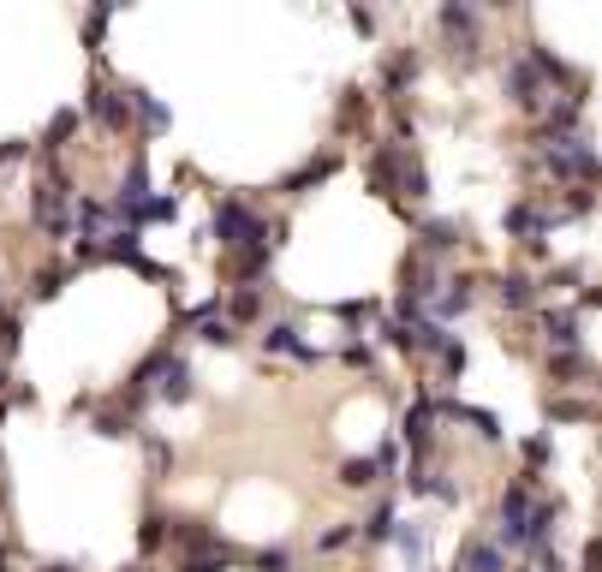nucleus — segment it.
<instances>
[{
  "instance_id": "1",
  "label": "nucleus",
  "mask_w": 602,
  "mask_h": 572,
  "mask_svg": "<svg viewBox=\"0 0 602 572\" xmlns=\"http://www.w3.org/2000/svg\"><path fill=\"white\" fill-rule=\"evenodd\" d=\"M281 222H269V215L257 209V203H245V197H215V222H209V239L222 245V257H239V251H251V245H269V239H281Z\"/></svg>"
},
{
  "instance_id": "2",
  "label": "nucleus",
  "mask_w": 602,
  "mask_h": 572,
  "mask_svg": "<svg viewBox=\"0 0 602 572\" xmlns=\"http://www.w3.org/2000/svg\"><path fill=\"white\" fill-rule=\"evenodd\" d=\"M537 168L555 185H596V143L591 131H567V138H537Z\"/></svg>"
},
{
  "instance_id": "3",
  "label": "nucleus",
  "mask_w": 602,
  "mask_h": 572,
  "mask_svg": "<svg viewBox=\"0 0 602 572\" xmlns=\"http://www.w3.org/2000/svg\"><path fill=\"white\" fill-rule=\"evenodd\" d=\"M72 203H78V191L61 168H49V180L31 185V222L36 233H49V239H72Z\"/></svg>"
},
{
  "instance_id": "4",
  "label": "nucleus",
  "mask_w": 602,
  "mask_h": 572,
  "mask_svg": "<svg viewBox=\"0 0 602 572\" xmlns=\"http://www.w3.org/2000/svg\"><path fill=\"white\" fill-rule=\"evenodd\" d=\"M436 388H418L412 393V406H406V418H400V442L412 447V465L423 460H436Z\"/></svg>"
},
{
  "instance_id": "5",
  "label": "nucleus",
  "mask_w": 602,
  "mask_h": 572,
  "mask_svg": "<svg viewBox=\"0 0 602 572\" xmlns=\"http://www.w3.org/2000/svg\"><path fill=\"white\" fill-rule=\"evenodd\" d=\"M84 114L108 131V138H131V108H126V84H108V78H90L84 90Z\"/></svg>"
},
{
  "instance_id": "6",
  "label": "nucleus",
  "mask_w": 602,
  "mask_h": 572,
  "mask_svg": "<svg viewBox=\"0 0 602 572\" xmlns=\"http://www.w3.org/2000/svg\"><path fill=\"white\" fill-rule=\"evenodd\" d=\"M381 341H388L394 352H400V358H436V352H442V341H448V328H436L430 316L423 322H381Z\"/></svg>"
},
{
  "instance_id": "7",
  "label": "nucleus",
  "mask_w": 602,
  "mask_h": 572,
  "mask_svg": "<svg viewBox=\"0 0 602 572\" xmlns=\"http://www.w3.org/2000/svg\"><path fill=\"white\" fill-rule=\"evenodd\" d=\"M436 24H442L453 61L472 66V61H477V24H483V12H477V7H465V0H448V7L436 12Z\"/></svg>"
},
{
  "instance_id": "8",
  "label": "nucleus",
  "mask_w": 602,
  "mask_h": 572,
  "mask_svg": "<svg viewBox=\"0 0 602 572\" xmlns=\"http://www.w3.org/2000/svg\"><path fill=\"white\" fill-rule=\"evenodd\" d=\"M555 227V209L549 203H537V197H519V203H507L502 209V233L507 239H519V245H531V251H542V233Z\"/></svg>"
},
{
  "instance_id": "9",
  "label": "nucleus",
  "mask_w": 602,
  "mask_h": 572,
  "mask_svg": "<svg viewBox=\"0 0 602 572\" xmlns=\"http://www.w3.org/2000/svg\"><path fill=\"white\" fill-rule=\"evenodd\" d=\"M257 341H262V352H269V358H292V364H304V370H316V364H322V346L304 341L299 322H262Z\"/></svg>"
},
{
  "instance_id": "10",
  "label": "nucleus",
  "mask_w": 602,
  "mask_h": 572,
  "mask_svg": "<svg viewBox=\"0 0 602 572\" xmlns=\"http://www.w3.org/2000/svg\"><path fill=\"white\" fill-rule=\"evenodd\" d=\"M502 90H507V101L519 114H542L549 108V90H542V78L531 72V61H525V54H513V61L502 66Z\"/></svg>"
},
{
  "instance_id": "11",
  "label": "nucleus",
  "mask_w": 602,
  "mask_h": 572,
  "mask_svg": "<svg viewBox=\"0 0 602 572\" xmlns=\"http://www.w3.org/2000/svg\"><path fill=\"white\" fill-rule=\"evenodd\" d=\"M472 304H477V281H472V274H442V287H436V299H430V322H436V328H448V322H460Z\"/></svg>"
},
{
  "instance_id": "12",
  "label": "nucleus",
  "mask_w": 602,
  "mask_h": 572,
  "mask_svg": "<svg viewBox=\"0 0 602 572\" xmlns=\"http://www.w3.org/2000/svg\"><path fill=\"white\" fill-rule=\"evenodd\" d=\"M400 483L412 495H423V501H442V507H460V483H453L436 460H423V465H406L400 472Z\"/></svg>"
},
{
  "instance_id": "13",
  "label": "nucleus",
  "mask_w": 602,
  "mask_h": 572,
  "mask_svg": "<svg viewBox=\"0 0 602 572\" xmlns=\"http://www.w3.org/2000/svg\"><path fill=\"white\" fill-rule=\"evenodd\" d=\"M126 108H131V131H138V138H161V131L173 126L168 101H161V96H150L143 84H126Z\"/></svg>"
},
{
  "instance_id": "14",
  "label": "nucleus",
  "mask_w": 602,
  "mask_h": 572,
  "mask_svg": "<svg viewBox=\"0 0 602 572\" xmlns=\"http://www.w3.org/2000/svg\"><path fill=\"white\" fill-rule=\"evenodd\" d=\"M465 245V222H418V239H412V257L423 262H442Z\"/></svg>"
},
{
  "instance_id": "15",
  "label": "nucleus",
  "mask_w": 602,
  "mask_h": 572,
  "mask_svg": "<svg viewBox=\"0 0 602 572\" xmlns=\"http://www.w3.org/2000/svg\"><path fill=\"white\" fill-rule=\"evenodd\" d=\"M275 251H281V239L251 245V251L227 257V281H233V287H262V281H269V269H275Z\"/></svg>"
},
{
  "instance_id": "16",
  "label": "nucleus",
  "mask_w": 602,
  "mask_h": 572,
  "mask_svg": "<svg viewBox=\"0 0 602 572\" xmlns=\"http://www.w3.org/2000/svg\"><path fill=\"white\" fill-rule=\"evenodd\" d=\"M537 328H542V346L549 352H584V316L579 311H542L537 316Z\"/></svg>"
},
{
  "instance_id": "17",
  "label": "nucleus",
  "mask_w": 602,
  "mask_h": 572,
  "mask_svg": "<svg viewBox=\"0 0 602 572\" xmlns=\"http://www.w3.org/2000/svg\"><path fill=\"white\" fill-rule=\"evenodd\" d=\"M334 168H341V155H334V150H322V155H304L299 168H292V173H287V180L275 185V191H281V197H304V191H316V185L329 180Z\"/></svg>"
},
{
  "instance_id": "18",
  "label": "nucleus",
  "mask_w": 602,
  "mask_h": 572,
  "mask_svg": "<svg viewBox=\"0 0 602 572\" xmlns=\"http://www.w3.org/2000/svg\"><path fill=\"white\" fill-rule=\"evenodd\" d=\"M394 525H400V501H394V495H381V501L364 512V519H352V531H358L364 549H381V542L394 537Z\"/></svg>"
},
{
  "instance_id": "19",
  "label": "nucleus",
  "mask_w": 602,
  "mask_h": 572,
  "mask_svg": "<svg viewBox=\"0 0 602 572\" xmlns=\"http://www.w3.org/2000/svg\"><path fill=\"white\" fill-rule=\"evenodd\" d=\"M388 542L400 549V561L412 572H430V525H423V519H400Z\"/></svg>"
},
{
  "instance_id": "20",
  "label": "nucleus",
  "mask_w": 602,
  "mask_h": 572,
  "mask_svg": "<svg viewBox=\"0 0 602 572\" xmlns=\"http://www.w3.org/2000/svg\"><path fill=\"white\" fill-rule=\"evenodd\" d=\"M191 334H197L203 346H239V328L227 322V311H222V299H209L203 311H191Z\"/></svg>"
},
{
  "instance_id": "21",
  "label": "nucleus",
  "mask_w": 602,
  "mask_h": 572,
  "mask_svg": "<svg viewBox=\"0 0 602 572\" xmlns=\"http://www.w3.org/2000/svg\"><path fill=\"white\" fill-rule=\"evenodd\" d=\"M537 281L525 269H507V274H495V304H502V311H537Z\"/></svg>"
},
{
  "instance_id": "22",
  "label": "nucleus",
  "mask_w": 602,
  "mask_h": 572,
  "mask_svg": "<svg viewBox=\"0 0 602 572\" xmlns=\"http://www.w3.org/2000/svg\"><path fill=\"white\" fill-rule=\"evenodd\" d=\"M453 572H507V554L490 537H465L460 554H453Z\"/></svg>"
},
{
  "instance_id": "23",
  "label": "nucleus",
  "mask_w": 602,
  "mask_h": 572,
  "mask_svg": "<svg viewBox=\"0 0 602 572\" xmlns=\"http://www.w3.org/2000/svg\"><path fill=\"white\" fill-rule=\"evenodd\" d=\"M90 412H96V435H108V442H138L143 435V423L126 406H90Z\"/></svg>"
},
{
  "instance_id": "24",
  "label": "nucleus",
  "mask_w": 602,
  "mask_h": 572,
  "mask_svg": "<svg viewBox=\"0 0 602 572\" xmlns=\"http://www.w3.org/2000/svg\"><path fill=\"white\" fill-rule=\"evenodd\" d=\"M418 72H423V54H418V48H400V54H388V66H381V90H388V96H400L406 84L418 78Z\"/></svg>"
},
{
  "instance_id": "25",
  "label": "nucleus",
  "mask_w": 602,
  "mask_h": 572,
  "mask_svg": "<svg viewBox=\"0 0 602 572\" xmlns=\"http://www.w3.org/2000/svg\"><path fill=\"white\" fill-rule=\"evenodd\" d=\"M591 376V352H549V381L555 388H572V381Z\"/></svg>"
},
{
  "instance_id": "26",
  "label": "nucleus",
  "mask_w": 602,
  "mask_h": 572,
  "mask_svg": "<svg viewBox=\"0 0 602 572\" xmlns=\"http://www.w3.org/2000/svg\"><path fill=\"white\" fill-rule=\"evenodd\" d=\"M161 222H180V197H173V191H150V203L138 209V227H131V233L161 227Z\"/></svg>"
},
{
  "instance_id": "27",
  "label": "nucleus",
  "mask_w": 602,
  "mask_h": 572,
  "mask_svg": "<svg viewBox=\"0 0 602 572\" xmlns=\"http://www.w3.org/2000/svg\"><path fill=\"white\" fill-rule=\"evenodd\" d=\"M72 131H78V108H61V114L49 120V131H42V155H49V168H54V155L66 150Z\"/></svg>"
},
{
  "instance_id": "28",
  "label": "nucleus",
  "mask_w": 602,
  "mask_h": 572,
  "mask_svg": "<svg viewBox=\"0 0 602 572\" xmlns=\"http://www.w3.org/2000/svg\"><path fill=\"white\" fill-rule=\"evenodd\" d=\"M376 483H381V472H376L370 453H358V460L341 465V489H376Z\"/></svg>"
},
{
  "instance_id": "29",
  "label": "nucleus",
  "mask_w": 602,
  "mask_h": 572,
  "mask_svg": "<svg viewBox=\"0 0 602 572\" xmlns=\"http://www.w3.org/2000/svg\"><path fill=\"white\" fill-rule=\"evenodd\" d=\"M436 364H442V381H460V376H465L472 352H465V341H460V334H448V341H442V352H436Z\"/></svg>"
},
{
  "instance_id": "30",
  "label": "nucleus",
  "mask_w": 602,
  "mask_h": 572,
  "mask_svg": "<svg viewBox=\"0 0 602 572\" xmlns=\"http://www.w3.org/2000/svg\"><path fill=\"white\" fill-rule=\"evenodd\" d=\"M168 512H143V525H138V549L143 554H155V549H168Z\"/></svg>"
},
{
  "instance_id": "31",
  "label": "nucleus",
  "mask_w": 602,
  "mask_h": 572,
  "mask_svg": "<svg viewBox=\"0 0 602 572\" xmlns=\"http://www.w3.org/2000/svg\"><path fill=\"white\" fill-rule=\"evenodd\" d=\"M66 274H72V269H36V274H31V287H24V292H31L36 304H49V299H61Z\"/></svg>"
},
{
  "instance_id": "32",
  "label": "nucleus",
  "mask_w": 602,
  "mask_h": 572,
  "mask_svg": "<svg viewBox=\"0 0 602 572\" xmlns=\"http://www.w3.org/2000/svg\"><path fill=\"white\" fill-rule=\"evenodd\" d=\"M334 316H341L346 328H370V322H376V299H341V304H334Z\"/></svg>"
},
{
  "instance_id": "33",
  "label": "nucleus",
  "mask_w": 602,
  "mask_h": 572,
  "mask_svg": "<svg viewBox=\"0 0 602 572\" xmlns=\"http://www.w3.org/2000/svg\"><path fill=\"white\" fill-rule=\"evenodd\" d=\"M519 453H525V472L542 477V465L555 460V442H549V435H531V442H519Z\"/></svg>"
},
{
  "instance_id": "34",
  "label": "nucleus",
  "mask_w": 602,
  "mask_h": 572,
  "mask_svg": "<svg viewBox=\"0 0 602 572\" xmlns=\"http://www.w3.org/2000/svg\"><path fill=\"white\" fill-rule=\"evenodd\" d=\"M591 400H549V423H591Z\"/></svg>"
},
{
  "instance_id": "35",
  "label": "nucleus",
  "mask_w": 602,
  "mask_h": 572,
  "mask_svg": "<svg viewBox=\"0 0 602 572\" xmlns=\"http://www.w3.org/2000/svg\"><path fill=\"white\" fill-rule=\"evenodd\" d=\"M352 542H358V531H352V519H341L334 531L316 537V554H341V549H352Z\"/></svg>"
},
{
  "instance_id": "36",
  "label": "nucleus",
  "mask_w": 602,
  "mask_h": 572,
  "mask_svg": "<svg viewBox=\"0 0 602 572\" xmlns=\"http://www.w3.org/2000/svg\"><path fill=\"white\" fill-rule=\"evenodd\" d=\"M138 442H143V447H150V465H155V477H161V472H173V442H161V435H155V430H143V435H138Z\"/></svg>"
},
{
  "instance_id": "37",
  "label": "nucleus",
  "mask_w": 602,
  "mask_h": 572,
  "mask_svg": "<svg viewBox=\"0 0 602 572\" xmlns=\"http://www.w3.org/2000/svg\"><path fill=\"white\" fill-rule=\"evenodd\" d=\"M507 572H567V561L555 549H542V554H525L519 566H507Z\"/></svg>"
},
{
  "instance_id": "38",
  "label": "nucleus",
  "mask_w": 602,
  "mask_h": 572,
  "mask_svg": "<svg viewBox=\"0 0 602 572\" xmlns=\"http://www.w3.org/2000/svg\"><path fill=\"white\" fill-rule=\"evenodd\" d=\"M341 364H346V370H376V352L364 346V341H346L341 346Z\"/></svg>"
},
{
  "instance_id": "39",
  "label": "nucleus",
  "mask_w": 602,
  "mask_h": 572,
  "mask_svg": "<svg viewBox=\"0 0 602 572\" xmlns=\"http://www.w3.org/2000/svg\"><path fill=\"white\" fill-rule=\"evenodd\" d=\"M251 566H257V572H292V554H287V549H257Z\"/></svg>"
},
{
  "instance_id": "40",
  "label": "nucleus",
  "mask_w": 602,
  "mask_h": 572,
  "mask_svg": "<svg viewBox=\"0 0 602 572\" xmlns=\"http://www.w3.org/2000/svg\"><path fill=\"white\" fill-rule=\"evenodd\" d=\"M0 358H19V322L0 316Z\"/></svg>"
},
{
  "instance_id": "41",
  "label": "nucleus",
  "mask_w": 602,
  "mask_h": 572,
  "mask_svg": "<svg viewBox=\"0 0 602 572\" xmlns=\"http://www.w3.org/2000/svg\"><path fill=\"white\" fill-rule=\"evenodd\" d=\"M24 155H31V143H24V138H7V143H0V168H12V161H24Z\"/></svg>"
},
{
  "instance_id": "42",
  "label": "nucleus",
  "mask_w": 602,
  "mask_h": 572,
  "mask_svg": "<svg viewBox=\"0 0 602 572\" xmlns=\"http://www.w3.org/2000/svg\"><path fill=\"white\" fill-rule=\"evenodd\" d=\"M346 19H352V31H358V36H370V31H376V12H364V7H352Z\"/></svg>"
},
{
  "instance_id": "43",
  "label": "nucleus",
  "mask_w": 602,
  "mask_h": 572,
  "mask_svg": "<svg viewBox=\"0 0 602 572\" xmlns=\"http://www.w3.org/2000/svg\"><path fill=\"white\" fill-rule=\"evenodd\" d=\"M42 572H84V566H72V561H54V566H42Z\"/></svg>"
},
{
  "instance_id": "44",
  "label": "nucleus",
  "mask_w": 602,
  "mask_h": 572,
  "mask_svg": "<svg viewBox=\"0 0 602 572\" xmlns=\"http://www.w3.org/2000/svg\"><path fill=\"white\" fill-rule=\"evenodd\" d=\"M126 572H150V566H126Z\"/></svg>"
},
{
  "instance_id": "45",
  "label": "nucleus",
  "mask_w": 602,
  "mask_h": 572,
  "mask_svg": "<svg viewBox=\"0 0 602 572\" xmlns=\"http://www.w3.org/2000/svg\"><path fill=\"white\" fill-rule=\"evenodd\" d=\"M0 572H7V554H0Z\"/></svg>"
}]
</instances>
